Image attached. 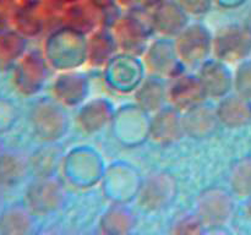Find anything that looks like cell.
Returning a JSON list of instances; mask_svg holds the SVG:
<instances>
[{
	"mask_svg": "<svg viewBox=\"0 0 251 235\" xmlns=\"http://www.w3.org/2000/svg\"><path fill=\"white\" fill-rule=\"evenodd\" d=\"M215 51L221 60L237 63L251 53V29L232 24L221 29L215 38Z\"/></svg>",
	"mask_w": 251,
	"mask_h": 235,
	"instance_id": "cell-1",
	"label": "cell"
},
{
	"mask_svg": "<svg viewBox=\"0 0 251 235\" xmlns=\"http://www.w3.org/2000/svg\"><path fill=\"white\" fill-rule=\"evenodd\" d=\"M205 97V87L200 78L195 76H176L169 87V98L179 109H189L200 104Z\"/></svg>",
	"mask_w": 251,
	"mask_h": 235,
	"instance_id": "cell-2",
	"label": "cell"
},
{
	"mask_svg": "<svg viewBox=\"0 0 251 235\" xmlns=\"http://www.w3.org/2000/svg\"><path fill=\"white\" fill-rule=\"evenodd\" d=\"M233 210V203L229 196L223 191H207L201 196L199 203L200 218L203 223L217 225L229 218Z\"/></svg>",
	"mask_w": 251,
	"mask_h": 235,
	"instance_id": "cell-3",
	"label": "cell"
},
{
	"mask_svg": "<svg viewBox=\"0 0 251 235\" xmlns=\"http://www.w3.org/2000/svg\"><path fill=\"white\" fill-rule=\"evenodd\" d=\"M217 117L229 127H240L251 120V102L240 94H233L220 103Z\"/></svg>",
	"mask_w": 251,
	"mask_h": 235,
	"instance_id": "cell-4",
	"label": "cell"
},
{
	"mask_svg": "<svg viewBox=\"0 0 251 235\" xmlns=\"http://www.w3.org/2000/svg\"><path fill=\"white\" fill-rule=\"evenodd\" d=\"M208 36L200 27L186 29L179 38L178 50L184 61L195 64L208 51Z\"/></svg>",
	"mask_w": 251,
	"mask_h": 235,
	"instance_id": "cell-5",
	"label": "cell"
},
{
	"mask_svg": "<svg viewBox=\"0 0 251 235\" xmlns=\"http://www.w3.org/2000/svg\"><path fill=\"white\" fill-rule=\"evenodd\" d=\"M174 184L166 175H154L146 181L141 198L145 206L152 208L162 207L173 197Z\"/></svg>",
	"mask_w": 251,
	"mask_h": 235,
	"instance_id": "cell-6",
	"label": "cell"
},
{
	"mask_svg": "<svg viewBox=\"0 0 251 235\" xmlns=\"http://www.w3.org/2000/svg\"><path fill=\"white\" fill-rule=\"evenodd\" d=\"M216 118L217 114L210 107L196 104L186 112L183 127L193 136H206L216 126Z\"/></svg>",
	"mask_w": 251,
	"mask_h": 235,
	"instance_id": "cell-7",
	"label": "cell"
},
{
	"mask_svg": "<svg viewBox=\"0 0 251 235\" xmlns=\"http://www.w3.org/2000/svg\"><path fill=\"white\" fill-rule=\"evenodd\" d=\"M201 82L206 93L213 95L225 94L230 86V75L226 68L217 63H208L201 70Z\"/></svg>",
	"mask_w": 251,
	"mask_h": 235,
	"instance_id": "cell-8",
	"label": "cell"
},
{
	"mask_svg": "<svg viewBox=\"0 0 251 235\" xmlns=\"http://www.w3.org/2000/svg\"><path fill=\"white\" fill-rule=\"evenodd\" d=\"M180 120L178 119L176 113L171 109H167L154 117L151 131L153 139L157 141L169 142L180 136Z\"/></svg>",
	"mask_w": 251,
	"mask_h": 235,
	"instance_id": "cell-9",
	"label": "cell"
},
{
	"mask_svg": "<svg viewBox=\"0 0 251 235\" xmlns=\"http://www.w3.org/2000/svg\"><path fill=\"white\" fill-rule=\"evenodd\" d=\"M25 162L16 153H0V184L12 186L25 175Z\"/></svg>",
	"mask_w": 251,
	"mask_h": 235,
	"instance_id": "cell-10",
	"label": "cell"
},
{
	"mask_svg": "<svg viewBox=\"0 0 251 235\" xmlns=\"http://www.w3.org/2000/svg\"><path fill=\"white\" fill-rule=\"evenodd\" d=\"M29 227V219L24 208L12 206L6 208L0 215V233L17 234L26 233Z\"/></svg>",
	"mask_w": 251,
	"mask_h": 235,
	"instance_id": "cell-11",
	"label": "cell"
},
{
	"mask_svg": "<svg viewBox=\"0 0 251 235\" xmlns=\"http://www.w3.org/2000/svg\"><path fill=\"white\" fill-rule=\"evenodd\" d=\"M232 188L239 196H251V158L242 159L232 171Z\"/></svg>",
	"mask_w": 251,
	"mask_h": 235,
	"instance_id": "cell-12",
	"label": "cell"
},
{
	"mask_svg": "<svg viewBox=\"0 0 251 235\" xmlns=\"http://www.w3.org/2000/svg\"><path fill=\"white\" fill-rule=\"evenodd\" d=\"M139 98L144 107L149 108V109H157L162 98L159 83L154 82V81H149V82L145 83L142 90L140 91Z\"/></svg>",
	"mask_w": 251,
	"mask_h": 235,
	"instance_id": "cell-13",
	"label": "cell"
},
{
	"mask_svg": "<svg viewBox=\"0 0 251 235\" xmlns=\"http://www.w3.org/2000/svg\"><path fill=\"white\" fill-rule=\"evenodd\" d=\"M235 88L238 94L251 99V61H245L238 69L235 75Z\"/></svg>",
	"mask_w": 251,
	"mask_h": 235,
	"instance_id": "cell-14",
	"label": "cell"
},
{
	"mask_svg": "<svg viewBox=\"0 0 251 235\" xmlns=\"http://www.w3.org/2000/svg\"><path fill=\"white\" fill-rule=\"evenodd\" d=\"M154 49H156V51L150 55V61L156 68L154 70L159 71V72H171L173 70V69H171L172 65H176V59H174V56H171L169 48L156 46Z\"/></svg>",
	"mask_w": 251,
	"mask_h": 235,
	"instance_id": "cell-15",
	"label": "cell"
},
{
	"mask_svg": "<svg viewBox=\"0 0 251 235\" xmlns=\"http://www.w3.org/2000/svg\"><path fill=\"white\" fill-rule=\"evenodd\" d=\"M247 214H248V217L251 218V197L247 203Z\"/></svg>",
	"mask_w": 251,
	"mask_h": 235,
	"instance_id": "cell-16",
	"label": "cell"
},
{
	"mask_svg": "<svg viewBox=\"0 0 251 235\" xmlns=\"http://www.w3.org/2000/svg\"><path fill=\"white\" fill-rule=\"evenodd\" d=\"M2 188H4V186L0 184V202H1V197H2Z\"/></svg>",
	"mask_w": 251,
	"mask_h": 235,
	"instance_id": "cell-17",
	"label": "cell"
},
{
	"mask_svg": "<svg viewBox=\"0 0 251 235\" xmlns=\"http://www.w3.org/2000/svg\"><path fill=\"white\" fill-rule=\"evenodd\" d=\"M248 27H249V28L251 29V14H250V16H249V19H248V24H247Z\"/></svg>",
	"mask_w": 251,
	"mask_h": 235,
	"instance_id": "cell-18",
	"label": "cell"
},
{
	"mask_svg": "<svg viewBox=\"0 0 251 235\" xmlns=\"http://www.w3.org/2000/svg\"><path fill=\"white\" fill-rule=\"evenodd\" d=\"M0 147H1V143H0ZM0 153H1V148H0Z\"/></svg>",
	"mask_w": 251,
	"mask_h": 235,
	"instance_id": "cell-19",
	"label": "cell"
}]
</instances>
